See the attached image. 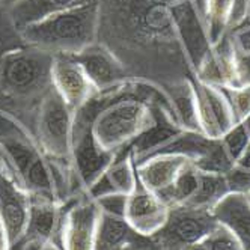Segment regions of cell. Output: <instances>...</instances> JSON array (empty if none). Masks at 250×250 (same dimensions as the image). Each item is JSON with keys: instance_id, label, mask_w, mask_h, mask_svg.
<instances>
[{"instance_id": "6da1fadb", "label": "cell", "mask_w": 250, "mask_h": 250, "mask_svg": "<svg viewBox=\"0 0 250 250\" xmlns=\"http://www.w3.org/2000/svg\"><path fill=\"white\" fill-rule=\"evenodd\" d=\"M175 0H98V42L131 73L140 69L175 66L187 61L173 30L170 8ZM133 76V74H131Z\"/></svg>"}, {"instance_id": "7a4b0ae2", "label": "cell", "mask_w": 250, "mask_h": 250, "mask_svg": "<svg viewBox=\"0 0 250 250\" xmlns=\"http://www.w3.org/2000/svg\"><path fill=\"white\" fill-rule=\"evenodd\" d=\"M19 35L24 45L51 55H73L98 41V0L29 24Z\"/></svg>"}, {"instance_id": "3957f363", "label": "cell", "mask_w": 250, "mask_h": 250, "mask_svg": "<svg viewBox=\"0 0 250 250\" xmlns=\"http://www.w3.org/2000/svg\"><path fill=\"white\" fill-rule=\"evenodd\" d=\"M55 55L19 45L0 55V94L12 100L42 98L51 84Z\"/></svg>"}, {"instance_id": "277c9868", "label": "cell", "mask_w": 250, "mask_h": 250, "mask_svg": "<svg viewBox=\"0 0 250 250\" xmlns=\"http://www.w3.org/2000/svg\"><path fill=\"white\" fill-rule=\"evenodd\" d=\"M73 124L74 110L51 86L38 104L33 133L38 146L47 157L69 162Z\"/></svg>"}, {"instance_id": "5b68a950", "label": "cell", "mask_w": 250, "mask_h": 250, "mask_svg": "<svg viewBox=\"0 0 250 250\" xmlns=\"http://www.w3.org/2000/svg\"><path fill=\"white\" fill-rule=\"evenodd\" d=\"M170 14L176 40L187 65L193 74H198L212 53L202 9L196 0H175Z\"/></svg>"}, {"instance_id": "8992f818", "label": "cell", "mask_w": 250, "mask_h": 250, "mask_svg": "<svg viewBox=\"0 0 250 250\" xmlns=\"http://www.w3.org/2000/svg\"><path fill=\"white\" fill-rule=\"evenodd\" d=\"M217 223L211 209L184 204L169 209L165 226L154 237L166 250H183L202 243Z\"/></svg>"}, {"instance_id": "52a82bcc", "label": "cell", "mask_w": 250, "mask_h": 250, "mask_svg": "<svg viewBox=\"0 0 250 250\" xmlns=\"http://www.w3.org/2000/svg\"><path fill=\"white\" fill-rule=\"evenodd\" d=\"M115 154L116 152L105 149L98 144L92 127L73 128L69 162L82 191H87V188L105 172L113 162Z\"/></svg>"}, {"instance_id": "ba28073f", "label": "cell", "mask_w": 250, "mask_h": 250, "mask_svg": "<svg viewBox=\"0 0 250 250\" xmlns=\"http://www.w3.org/2000/svg\"><path fill=\"white\" fill-rule=\"evenodd\" d=\"M100 208L86 191L66 201L62 225V250H94Z\"/></svg>"}, {"instance_id": "9c48e42d", "label": "cell", "mask_w": 250, "mask_h": 250, "mask_svg": "<svg viewBox=\"0 0 250 250\" xmlns=\"http://www.w3.org/2000/svg\"><path fill=\"white\" fill-rule=\"evenodd\" d=\"M69 56L82 66L97 92L109 91L134 79L115 53L98 41Z\"/></svg>"}, {"instance_id": "30bf717a", "label": "cell", "mask_w": 250, "mask_h": 250, "mask_svg": "<svg viewBox=\"0 0 250 250\" xmlns=\"http://www.w3.org/2000/svg\"><path fill=\"white\" fill-rule=\"evenodd\" d=\"M32 199L30 194L15 181L5 163L0 169V225L9 243V249L23 237L29 216Z\"/></svg>"}, {"instance_id": "8fae6325", "label": "cell", "mask_w": 250, "mask_h": 250, "mask_svg": "<svg viewBox=\"0 0 250 250\" xmlns=\"http://www.w3.org/2000/svg\"><path fill=\"white\" fill-rule=\"evenodd\" d=\"M190 80L198 103L201 131L209 139H222L235 124L225 94L220 87L198 80L193 73H190Z\"/></svg>"}, {"instance_id": "7c38bea8", "label": "cell", "mask_w": 250, "mask_h": 250, "mask_svg": "<svg viewBox=\"0 0 250 250\" xmlns=\"http://www.w3.org/2000/svg\"><path fill=\"white\" fill-rule=\"evenodd\" d=\"M51 84L74 112L97 94L82 66L69 55H55L53 58Z\"/></svg>"}, {"instance_id": "4fadbf2b", "label": "cell", "mask_w": 250, "mask_h": 250, "mask_svg": "<svg viewBox=\"0 0 250 250\" xmlns=\"http://www.w3.org/2000/svg\"><path fill=\"white\" fill-rule=\"evenodd\" d=\"M169 209L155 193L137 183L134 191L128 194L125 220L137 234L151 237L165 226Z\"/></svg>"}, {"instance_id": "5bb4252c", "label": "cell", "mask_w": 250, "mask_h": 250, "mask_svg": "<svg viewBox=\"0 0 250 250\" xmlns=\"http://www.w3.org/2000/svg\"><path fill=\"white\" fill-rule=\"evenodd\" d=\"M136 162L131 145L116 151L113 162L105 172L87 188V194L92 199H100L109 194H131L137 186Z\"/></svg>"}, {"instance_id": "9a60e30c", "label": "cell", "mask_w": 250, "mask_h": 250, "mask_svg": "<svg viewBox=\"0 0 250 250\" xmlns=\"http://www.w3.org/2000/svg\"><path fill=\"white\" fill-rule=\"evenodd\" d=\"M190 162L191 160L183 155L163 154L149 157L136 165L139 183L157 194L167 188Z\"/></svg>"}, {"instance_id": "2e32d148", "label": "cell", "mask_w": 250, "mask_h": 250, "mask_svg": "<svg viewBox=\"0 0 250 250\" xmlns=\"http://www.w3.org/2000/svg\"><path fill=\"white\" fill-rule=\"evenodd\" d=\"M216 220L226 226L244 250H250V204L246 194L229 193L212 208Z\"/></svg>"}, {"instance_id": "e0dca14e", "label": "cell", "mask_w": 250, "mask_h": 250, "mask_svg": "<svg viewBox=\"0 0 250 250\" xmlns=\"http://www.w3.org/2000/svg\"><path fill=\"white\" fill-rule=\"evenodd\" d=\"M92 0H19L9 11V20L17 32L51 15L83 6Z\"/></svg>"}, {"instance_id": "ac0fdd59", "label": "cell", "mask_w": 250, "mask_h": 250, "mask_svg": "<svg viewBox=\"0 0 250 250\" xmlns=\"http://www.w3.org/2000/svg\"><path fill=\"white\" fill-rule=\"evenodd\" d=\"M167 94L175 119L181 130L186 131H201L199 115H198V103H196L194 87L190 80V74L187 79L175 82L163 87Z\"/></svg>"}, {"instance_id": "d6986e66", "label": "cell", "mask_w": 250, "mask_h": 250, "mask_svg": "<svg viewBox=\"0 0 250 250\" xmlns=\"http://www.w3.org/2000/svg\"><path fill=\"white\" fill-rule=\"evenodd\" d=\"M137 232L124 217L101 212L98 216L94 250H122Z\"/></svg>"}, {"instance_id": "ffe728a7", "label": "cell", "mask_w": 250, "mask_h": 250, "mask_svg": "<svg viewBox=\"0 0 250 250\" xmlns=\"http://www.w3.org/2000/svg\"><path fill=\"white\" fill-rule=\"evenodd\" d=\"M217 139H209L204 133H199V131L183 130L175 137H172L169 142H166L163 146H160L152 154H149L146 158L154 157V155L167 154V155H183V157L191 160V162H196V160H199L204 154H207V151L212 146V144ZM146 158H144V160H146ZM144 160H142V162H144Z\"/></svg>"}, {"instance_id": "44dd1931", "label": "cell", "mask_w": 250, "mask_h": 250, "mask_svg": "<svg viewBox=\"0 0 250 250\" xmlns=\"http://www.w3.org/2000/svg\"><path fill=\"white\" fill-rule=\"evenodd\" d=\"M235 0H204L202 17L212 45L222 41L229 32Z\"/></svg>"}, {"instance_id": "7402d4cb", "label": "cell", "mask_w": 250, "mask_h": 250, "mask_svg": "<svg viewBox=\"0 0 250 250\" xmlns=\"http://www.w3.org/2000/svg\"><path fill=\"white\" fill-rule=\"evenodd\" d=\"M199 183V170L194 167L193 162H190L176 176V180L163 191L157 193V196L165 205L169 208L187 204L198 188Z\"/></svg>"}, {"instance_id": "603a6c76", "label": "cell", "mask_w": 250, "mask_h": 250, "mask_svg": "<svg viewBox=\"0 0 250 250\" xmlns=\"http://www.w3.org/2000/svg\"><path fill=\"white\" fill-rule=\"evenodd\" d=\"M229 186L225 175L199 172V183L193 198L187 202V205L211 209L216 207L226 194H229Z\"/></svg>"}, {"instance_id": "cb8c5ba5", "label": "cell", "mask_w": 250, "mask_h": 250, "mask_svg": "<svg viewBox=\"0 0 250 250\" xmlns=\"http://www.w3.org/2000/svg\"><path fill=\"white\" fill-rule=\"evenodd\" d=\"M193 165L199 172L226 175L235 166V160L228 152L222 139H217L212 144V146L207 151V154H204L199 160L193 162Z\"/></svg>"}, {"instance_id": "d4e9b609", "label": "cell", "mask_w": 250, "mask_h": 250, "mask_svg": "<svg viewBox=\"0 0 250 250\" xmlns=\"http://www.w3.org/2000/svg\"><path fill=\"white\" fill-rule=\"evenodd\" d=\"M232 110L235 124L250 115V84L238 87H220Z\"/></svg>"}, {"instance_id": "484cf974", "label": "cell", "mask_w": 250, "mask_h": 250, "mask_svg": "<svg viewBox=\"0 0 250 250\" xmlns=\"http://www.w3.org/2000/svg\"><path fill=\"white\" fill-rule=\"evenodd\" d=\"M204 244L207 250H244L238 238L220 223H217L211 234L204 240Z\"/></svg>"}, {"instance_id": "4316f807", "label": "cell", "mask_w": 250, "mask_h": 250, "mask_svg": "<svg viewBox=\"0 0 250 250\" xmlns=\"http://www.w3.org/2000/svg\"><path fill=\"white\" fill-rule=\"evenodd\" d=\"M6 137H26L33 139V133L27 130L24 125L9 112L0 109V140ZM37 142V140H35Z\"/></svg>"}, {"instance_id": "83f0119b", "label": "cell", "mask_w": 250, "mask_h": 250, "mask_svg": "<svg viewBox=\"0 0 250 250\" xmlns=\"http://www.w3.org/2000/svg\"><path fill=\"white\" fill-rule=\"evenodd\" d=\"M127 201H128V194H109L104 196V198L97 199V205L101 212L112 214V216L124 217L125 219V209H127Z\"/></svg>"}, {"instance_id": "f1b7e54d", "label": "cell", "mask_w": 250, "mask_h": 250, "mask_svg": "<svg viewBox=\"0 0 250 250\" xmlns=\"http://www.w3.org/2000/svg\"><path fill=\"white\" fill-rule=\"evenodd\" d=\"M225 176H226L230 193H240V194L250 193V170L249 169H243L235 165L232 167V170L228 172Z\"/></svg>"}, {"instance_id": "f546056e", "label": "cell", "mask_w": 250, "mask_h": 250, "mask_svg": "<svg viewBox=\"0 0 250 250\" xmlns=\"http://www.w3.org/2000/svg\"><path fill=\"white\" fill-rule=\"evenodd\" d=\"M122 250H166V249L154 235L146 237V235L136 234L127 244H125Z\"/></svg>"}, {"instance_id": "4dcf8cb0", "label": "cell", "mask_w": 250, "mask_h": 250, "mask_svg": "<svg viewBox=\"0 0 250 250\" xmlns=\"http://www.w3.org/2000/svg\"><path fill=\"white\" fill-rule=\"evenodd\" d=\"M246 17H247V0H235L234 14H232V20H230L228 33H232L238 27H241L246 21Z\"/></svg>"}, {"instance_id": "1f68e13d", "label": "cell", "mask_w": 250, "mask_h": 250, "mask_svg": "<svg viewBox=\"0 0 250 250\" xmlns=\"http://www.w3.org/2000/svg\"><path fill=\"white\" fill-rule=\"evenodd\" d=\"M237 68L241 86L250 84V51H238Z\"/></svg>"}, {"instance_id": "d6a6232c", "label": "cell", "mask_w": 250, "mask_h": 250, "mask_svg": "<svg viewBox=\"0 0 250 250\" xmlns=\"http://www.w3.org/2000/svg\"><path fill=\"white\" fill-rule=\"evenodd\" d=\"M235 165L238 167H243V169H249L250 170V144L247 145V148L244 149V152L241 154V157L237 160Z\"/></svg>"}, {"instance_id": "836d02e7", "label": "cell", "mask_w": 250, "mask_h": 250, "mask_svg": "<svg viewBox=\"0 0 250 250\" xmlns=\"http://www.w3.org/2000/svg\"><path fill=\"white\" fill-rule=\"evenodd\" d=\"M17 2H19V0H0V8H5L8 12Z\"/></svg>"}, {"instance_id": "e575fe53", "label": "cell", "mask_w": 250, "mask_h": 250, "mask_svg": "<svg viewBox=\"0 0 250 250\" xmlns=\"http://www.w3.org/2000/svg\"><path fill=\"white\" fill-rule=\"evenodd\" d=\"M0 250H11L9 249V243H8V240H6L3 232L0 234Z\"/></svg>"}, {"instance_id": "d590c367", "label": "cell", "mask_w": 250, "mask_h": 250, "mask_svg": "<svg viewBox=\"0 0 250 250\" xmlns=\"http://www.w3.org/2000/svg\"><path fill=\"white\" fill-rule=\"evenodd\" d=\"M183 250H207L204 241L202 243H198V244H193V246H188V247H184Z\"/></svg>"}, {"instance_id": "8d00e7d4", "label": "cell", "mask_w": 250, "mask_h": 250, "mask_svg": "<svg viewBox=\"0 0 250 250\" xmlns=\"http://www.w3.org/2000/svg\"><path fill=\"white\" fill-rule=\"evenodd\" d=\"M243 26H250V0H247V17H246V21Z\"/></svg>"}, {"instance_id": "74e56055", "label": "cell", "mask_w": 250, "mask_h": 250, "mask_svg": "<svg viewBox=\"0 0 250 250\" xmlns=\"http://www.w3.org/2000/svg\"><path fill=\"white\" fill-rule=\"evenodd\" d=\"M44 250H61V249H58L56 246H51V244H50V246H47Z\"/></svg>"}, {"instance_id": "f35d334b", "label": "cell", "mask_w": 250, "mask_h": 250, "mask_svg": "<svg viewBox=\"0 0 250 250\" xmlns=\"http://www.w3.org/2000/svg\"><path fill=\"white\" fill-rule=\"evenodd\" d=\"M3 167V158H2V155H0V169Z\"/></svg>"}, {"instance_id": "ab89813d", "label": "cell", "mask_w": 250, "mask_h": 250, "mask_svg": "<svg viewBox=\"0 0 250 250\" xmlns=\"http://www.w3.org/2000/svg\"><path fill=\"white\" fill-rule=\"evenodd\" d=\"M246 198H247V201H249V204H250V193H247V194H246Z\"/></svg>"}, {"instance_id": "60d3db41", "label": "cell", "mask_w": 250, "mask_h": 250, "mask_svg": "<svg viewBox=\"0 0 250 250\" xmlns=\"http://www.w3.org/2000/svg\"><path fill=\"white\" fill-rule=\"evenodd\" d=\"M2 232H3V229H2V225H0V234H2Z\"/></svg>"}, {"instance_id": "b9f144b4", "label": "cell", "mask_w": 250, "mask_h": 250, "mask_svg": "<svg viewBox=\"0 0 250 250\" xmlns=\"http://www.w3.org/2000/svg\"><path fill=\"white\" fill-rule=\"evenodd\" d=\"M196 2H198V0H196Z\"/></svg>"}]
</instances>
